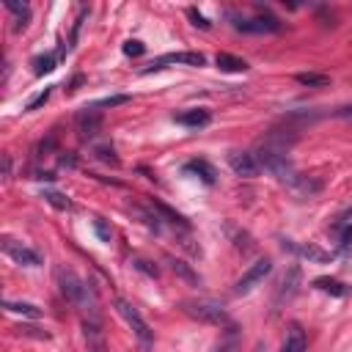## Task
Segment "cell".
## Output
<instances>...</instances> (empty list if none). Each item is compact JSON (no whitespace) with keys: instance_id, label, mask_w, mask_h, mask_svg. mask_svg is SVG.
<instances>
[{"instance_id":"1","label":"cell","mask_w":352,"mask_h":352,"mask_svg":"<svg viewBox=\"0 0 352 352\" xmlns=\"http://www.w3.org/2000/svg\"><path fill=\"white\" fill-rule=\"evenodd\" d=\"M55 280H58L60 294H63L74 308L85 311V314H88V322H96V300H94L88 283H85L74 270H69V267H58V270H55Z\"/></svg>"},{"instance_id":"2","label":"cell","mask_w":352,"mask_h":352,"mask_svg":"<svg viewBox=\"0 0 352 352\" xmlns=\"http://www.w3.org/2000/svg\"><path fill=\"white\" fill-rule=\"evenodd\" d=\"M116 311H118V316L132 327V333H135V338L140 341V346H143V349H151L154 333H151L148 322L143 319V314H140L129 300H124V297H116Z\"/></svg>"},{"instance_id":"3","label":"cell","mask_w":352,"mask_h":352,"mask_svg":"<svg viewBox=\"0 0 352 352\" xmlns=\"http://www.w3.org/2000/svg\"><path fill=\"white\" fill-rule=\"evenodd\" d=\"M184 311L198 319V322H206V324H214V327H234L231 316L226 314L223 305L212 302V300H187L184 302Z\"/></svg>"},{"instance_id":"4","label":"cell","mask_w":352,"mask_h":352,"mask_svg":"<svg viewBox=\"0 0 352 352\" xmlns=\"http://www.w3.org/2000/svg\"><path fill=\"white\" fill-rule=\"evenodd\" d=\"M170 63H182V66H206V55L204 52H168V55H160L154 58L148 66L140 69V74H151V72H160Z\"/></svg>"},{"instance_id":"5","label":"cell","mask_w":352,"mask_h":352,"mask_svg":"<svg viewBox=\"0 0 352 352\" xmlns=\"http://www.w3.org/2000/svg\"><path fill=\"white\" fill-rule=\"evenodd\" d=\"M234 28L242 33H278L280 30V19L272 14H256V16H231Z\"/></svg>"},{"instance_id":"6","label":"cell","mask_w":352,"mask_h":352,"mask_svg":"<svg viewBox=\"0 0 352 352\" xmlns=\"http://www.w3.org/2000/svg\"><path fill=\"white\" fill-rule=\"evenodd\" d=\"M270 272H272V261H270V258H258V261L250 264V267L242 272V278L234 283V294H248V292H253Z\"/></svg>"},{"instance_id":"7","label":"cell","mask_w":352,"mask_h":352,"mask_svg":"<svg viewBox=\"0 0 352 352\" xmlns=\"http://www.w3.org/2000/svg\"><path fill=\"white\" fill-rule=\"evenodd\" d=\"M3 250H6V256H8L11 261H16V264H22V267H38V264H41V256H38L33 248H28V245H22V242H16V239H11V236L3 239Z\"/></svg>"},{"instance_id":"8","label":"cell","mask_w":352,"mask_h":352,"mask_svg":"<svg viewBox=\"0 0 352 352\" xmlns=\"http://www.w3.org/2000/svg\"><path fill=\"white\" fill-rule=\"evenodd\" d=\"M228 165H231V170H234L236 176H242V179H253V176H258V170H261V162H258V157H256L253 151H234V154L228 157Z\"/></svg>"},{"instance_id":"9","label":"cell","mask_w":352,"mask_h":352,"mask_svg":"<svg viewBox=\"0 0 352 352\" xmlns=\"http://www.w3.org/2000/svg\"><path fill=\"white\" fill-rule=\"evenodd\" d=\"M74 126H77V132H80V138H96V132H99V126H102V113H99V107H82L80 113H77V118H74Z\"/></svg>"},{"instance_id":"10","label":"cell","mask_w":352,"mask_h":352,"mask_svg":"<svg viewBox=\"0 0 352 352\" xmlns=\"http://www.w3.org/2000/svg\"><path fill=\"white\" fill-rule=\"evenodd\" d=\"M308 349V338H305V330L292 322L286 327V336H283V344H280V352H305Z\"/></svg>"},{"instance_id":"11","label":"cell","mask_w":352,"mask_h":352,"mask_svg":"<svg viewBox=\"0 0 352 352\" xmlns=\"http://www.w3.org/2000/svg\"><path fill=\"white\" fill-rule=\"evenodd\" d=\"M173 121L182 124V126H190V129H201V126H206V124L212 121V116H209V110H204V107H190V110H184V113H176Z\"/></svg>"},{"instance_id":"12","label":"cell","mask_w":352,"mask_h":352,"mask_svg":"<svg viewBox=\"0 0 352 352\" xmlns=\"http://www.w3.org/2000/svg\"><path fill=\"white\" fill-rule=\"evenodd\" d=\"M283 248H289V250H294V253H300L302 258H308V261H330V253H324V250H319L316 245H305V242H294V239H283Z\"/></svg>"},{"instance_id":"13","label":"cell","mask_w":352,"mask_h":352,"mask_svg":"<svg viewBox=\"0 0 352 352\" xmlns=\"http://www.w3.org/2000/svg\"><path fill=\"white\" fill-rule=\"evenodd\" d=\"M214 63L220 72H228V74H239V72H248V60L245 58H236L231 52H217L214 55Z\"/></svg>"},{"instance_id":"14","label":"cell","mask_w":352,"mask_h":352,"mask_svg":"<svg viewBox=\"0 0 352 352\" xmlns=\"http://www.w3.org/2000/svg\"><path fill=\"white\" fill-rule=\"evenodd\" d=\"M184 173H195L204 184H214V179H217L214 168L206 160H190V162H184Z\"/></svg>"},{"instance_id":"15","label":"cell","mask_w":352,"mask_h":352,"mask_svg":"<svg viewBox=\"0 0 352 352\" xmlns=\"http://www.w3.org/2000/svg\"><path fill=\"white\" fill-rule=\"evenodd\" d=\"M294 80L300 85H308V88H327L330 85V77L322 72H300V74H294Z\"/></svg>"},{"instance_id":"16","label":"cell","mask_w":352,"mask_h":352,"mask_svg":"<svg viewBox=\"0 0 352 352\" xmlns=\"http://www.w3.org/2000/svg\"><path fill=\"white\" fill-rule=\"evenodd\" d=\"M314 289H319V292H324L330 297H344L346 294V286L341 280H336V278H316L314 280Z\"/></svg>"},{"instance_id":"17","label":"cell","mask_w":352,"mask_h":352,"mask_svg":"<svg viewBox=\"0 0 352 352\" xmlns=\"http://www.w3.org/2000/svg\"><path fill=\"white\" fill-rule=\"evenodd\" d=\"M6 8H8L14 16H16V22H14V30H25V25H28V19H30V8H28L25 3L19 6V3H11V0L6 3Z\"/></svg>"},{"instance_id":"18","label":"cell","mask_w":352,"mask_h":352,"mask_svg":"<svg viewBox=\"0 0 352 352\" xmlns=\"http://www.w3.org/2000/svg\"><path fill=\"white\" fill-rule=\"evenodd\" d=\"M6 311L8 314H22V316H30V319H38L41 316V311L36 305H30V302H14V300H6Z\"/></svg>"},{"instance_id":"19","label":"cell","mask_w":352,"mask_h":352,"mask_svg":"<svg viewBox=\"0 0 352 352\" xmlns=\"http://www.w3.org/2000/svg\"><path fill=\"white\" fill-rule=\"evenodd\" d=\"M55 63H58V52L38 55V58H33V72H36V74H47V72L55 69Z\"/></svg>"},{"instance_id":"20","label":"cell","mask_w":352,"mask_h":352,"mask_svg":"<svg viewBox=\"0 0 352 352\" xmlns=\"http://www.w3.org/2000/svg\"><path fill=\"white\" fill-rule=\"evenodd\" d=\"M44 198H47V204H52L55 209H69V206H72V201H69L66 195L52 192V190H47V192H44Z\"/></svg>"},{"instance_id":"21","label":"cell","mask_w":352,"mask_h":352,"mask_svg":"<svg viewBox=\"0 0 352 352\" xmlns=\"http://www.w3.org/2000/svg\"><path fill=\"white\" fill-rule=\"evenodd\" d=\"M94 231L99 234V239H102V242H110V236H113L110 226H107V223H104L102 217H96V220H94Z\"/></svg>"},{"instance_id":"22","label":"cell","mask_w":352,"mask_h":352,"mask_svg":"<svg viewBox=\"0 0 352 352\" xmlns=\"http://www.w3.org/2000/svg\"><path fill=\"white\" fill-rule=\"evenodd\" d=\"M341 253H352V220L341 231Z\"/></svg>"},{"instance_id":"23","label":"cell","mask_w":352,"mask_h":352,"mask_svg":"<svg viewBox=\"0 0 352 352\" xmlns=\"http://www.w3.org/2000/svg\"><path fill=\"white\" fill-rule=\"evenodd\" d=\"M187 16L192 19V25H195V28H204V30L209 28V19H206L204 14H198V8H192V6H190V8H187Z\"/></svg>"},{"instance_id":"24","label":"cell","mask_w":352,"mask_h":352,"mask_svg":"<svg viewBox=\"0 0 352 352\" xmlns=\"http://www.w3.org/2000/svg\"><path fill=\"white\" fill-rule=\"evenodd\" d=\"M47 99H50V88H44V91H41L38 96H33V99H30V102L25 104V110H36V107H41V104H44Z\"/></svg>"},{"instance_id":"25","label":"cell","mask_w":352,"mask_h":352,"mask_svg":"<svg viewBox=\"0 0 352 352\" xmlns=\"http://www.w3.org/2000/svg\"><path fill=\"white\" fill-rule=\"evenodd\" d=\"M124 102H129V96H110V99H102V102H96L94 107H116V104H124Z\"/></svg>"},{"instance_id":"26","label":"cell","mask_w":352,"mask_h":352,"mask_svg":"<svg viewBox=\"0 0 352 352\" xmlns=\"http://www.w3.org/2000/svg\"><path fill=\"white\" fill-rule=\"evenodd\" d=\"M143 52V44L140 41H126L124 44V55H140Z\"/></svg>"},{"instance_id":"27","label":"cell","mask_w":352,"mask_h":352,"mask_svg":"<svg viewBox=\"0 0 352 352\" xmlns=\"http://www.w3.org/2000/svg\"><path fill=\"white\" fill-rule=\"evenodd\" d=\"M333 116H336V118H352V104H346V107H338V110H333Z\"/></svg>"},{"instance_id":"28","label":"cell","mask_w":352,"mask_h":352,"mask_svg":"<svg viewBox=\"0 0 352 352\" xmlns=\"http://www.w3.org/2000/svg\"><path fill=\"white\" fill-rule=\"evenodd\" d=\"M3 176H6V179L11 176V157H8V154H3Z\"/></svg>"},{"instance_id":"29","label":"cell","mask_w":352,"mask_h":352,"mask_svg":"<svg viewBox=\"0 0 352 352\" xmlns=\"http://www.w3.org/2000/svg\"><path fill=\"white\" fill-rule=\"evenodd\" d=\"M256 352H264V344H256Z\"/></svg>"},{"instance_id":"30","label":"cell","mask_w":352,"mask_h":352,"mask_svg":"<svg viewBox=\"0 0 352 352\" xmlns=\"http://www.w3.org/2000/svg\"><path fill=\"white\" fill-rule=\"evenodd\" d=\"M217 352H231V346H220V349H217Z\"/></svg>"}]
</instances>
